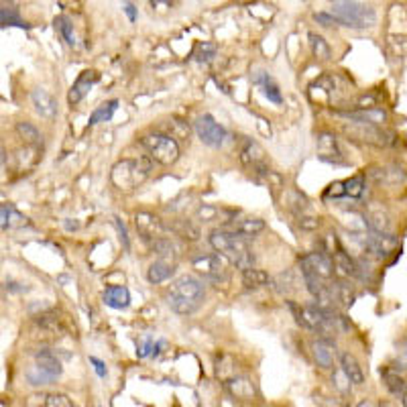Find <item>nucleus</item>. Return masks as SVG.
<instances>
[{
	"label": "nucleus",
	"mask_w": 407,
	"mask_h": 407,
	"mask_svg": "<svg viewBox=\"0 0 407 407\" xmlns=\"http://www.w3.org/2000/svg\"><path fill=\"white\" fill-rule=\"evenodd\" d=\"M226 231L238 234V236H254V234L263 233L265 231V220L261 218H252V216H247V218H234L233 222L226 226Z\"/></svg>",
	"instance_id": "obj_17"
},
{
	"label": "nucleus",
	"mask_w": 407,
	"mask_h": 407,
	"mask_svg": "<svg viewBox=\"0 0 407 407\" xmlns=\"http://www.w3.org/2000/svg\"><path fill=\"white\" fill-rule=\"evenodd\" d=\"M344 183V198H352V200H358L365 195V190H367V183H365V175H354L350 177Z\"/></svg>",
	"instance_id": "obj_36"
},
{
	"label": "nucleus",
	"mask_w": 407,
	"mask_h": 407,
	"mask_svg": "<svg viewBox=\"0 0 407 407\" xmlns=\"http://www.w3.org/2000/svg\"><path fill=\"white\" fill-rule=\"evenodd\" d=\"M194 131L198 138H200L206 147H212V149H220V147L226 143V138H228L226 129H224L212 115H202V117L195 118Z\"/></svg>",
	"instance_id": "obj_7"
},
{
	"label": "nucleus",
	"mask_w": 407,
	"mask_h": 407,
	"mask_svg": "<svg viewBox=\"0 0 407 407\" xmlns=\"http://www.w3.org/2000/svg\"><path fill=\"white\" fill-rule=\"evenodd\" d=\"M263 149L251 141V138H245V143H243V149H240V161L245 163V165H251L254 167L257 163H263Z\"/></svg>",
	"instance_id": "obj_31"
},
{
	"label": "nucleus",
	"mask_w": 407,
	"mask_h": 407,
	"mask_svg": "<svg viewBox=\"0 0 407 407\" xmlns=\"http://www.w3.org/2000/svg\"><path fill=\"white\" fill-rule=\"evenodd\" d=\"M194 58L198 59V61H210L212 58H216V45L208 43V41L200 43V45L195 47Z\"/></svg>",
	"instance_id": "obj_43"
},
{
	"label": "nucleus",
	"mask_w": 407,
	"mask_h": 407,
	"mask_svg": "<svg viewBox=\"0 0 407 407\" xmlns=\"http://www.w3.org/2000/svg\"><path fill=\"white\" fill-rule=\"evenodd\" d=\"M153 6H159V4H169V0H151Z\"/></svg>",
	"instance_id": "obj_55"
},
{
	"label": "nucleus",
	"mask_w": 407,
	"mask_h": 407,
	"mask_svg": "<svg viewBox=\"0 0 407 407\" xmlns=\"http://www.w3.org/2000/svg\"><path fill=\"white\" fill-rule=\"evenodd\" d=\"M138 143L149 151V157L161 165H174L179 159V143L165 133H147L138 138Z\"/></svg>",
	"instance_id": "obj_6"
},
{
	"label": "nucleus",
	"mask_w": 407,
	"mask_h": 407,
	"mask_svg": "<svg viewBox=\"0 0 407 407\" xmlns=\"http://www.w3.org/2000/svg\"><path fill=\"white\" fill-rule=\"evenodd\" d=\"M102 302L112 310H127L131 306V291L124 285H108L102 293Z\"/></svg>",
	"instance_id": "obj_18"
},
{
	"label": "nucleus",
	"mask_w": 407,
	"mask_h": 407,
	"mask_svg": "<svg viewBox=\"0 0 407 407\" xmlns=\"http://www.w3.org/2000/svg\"><path fill=\"white\" fill-rule=\"evenodd\" d=\"M90 363L94 365V368H96V373H98V377H106V365L100 361V358H96V356H90Z\"/></svg>",
	"instance_id": "obj_49"
},
{
	"label": "nucleus",
	"mask_w": 407,
	"mask_h": 407,
	"mask_svg": "<svg viewBox=\"0 0 407 407\" xmlns=\"http://www.w3.org/2000/svg\"><path fill=\"white\" fill-rule=\"evenodd\" d=\"M318 157L326 163H336V165H342L344 159H342V149L336 141V136L330 135V133H320L318 135Z\"/></svg>",
	"instance_id": "obj_12"
},
{
	"label": "nucleus",
	"mask_w": 407,
	"mask_h": 407,
	"mask_svg": "<svg viewBox=\"0 0 407 407\" xmlns=\"http://www.w3.org/2000/svg\"><path fill=\"white\" fill-rule=\"evenodd\" d=\"M153 169V159L151 157H141V159H124L118 161L112 167V183L118 190H135L138 188Z\"/></svg>",
	"instance_id": "obj_5"
},
{
	"label": "nucleus",
	"mask_w": 407,
	"mask_h": 407,
	"mask_svg": "<svg viewBox=\"0 0 407 407\" xmlns=\"http://www.w3.org/2000/svg\"><path fill=\"white\" fill-rule=\"evenodd\" d=\"M252 82L263 90V94H265V98L269 100V102H273V104H281L283 102V96H281V90H279V86L273 82V78L267 74V72H257L254 76H252Z\"/></svg>",
	"instance_id": "obj_24"
},
{
	"label": "nucleus",
	"mask_w": 407,
	"mask_h": 407,
	"mask_svg": "<svg viewBox=\"0 0 407 407\" xmlns=\"http://www.w3.org/2000/svg\"><path fill=\"white\" fill-rule=\"evenodd\" d=\"M310 47L311 53L322 61H328L332 58V49H330L328 41L324 39L322 35H316V33H310Z\"/></svg>",
	"instance_id": "obj_38"
},
{
	"label": "nucleus",
	"mask_w": 407,
	"mask_h": 407,
	"mask_svg": "<svg viewBox=\"0 0 407 407\" xmlns=\"http://www.w3.org/2000/svg\"><path fill=\"white\" fill-rule=\"evenodd\" d=\"M328 195H334V198H344V183L342 181H334L326 190V198Z\"/></svg>",
	"instance_id": "obj_47"
},
{
	"label": "nucleus",
	"mask_w": 407,
	"mask_h": 407,
	"mask_svg": "<svg viewBox=\"0 0 407 407\" xmlns=\"http://www.w3.org/2000/svg\"><path fill=\"white\" fill-rule=\"evenodd\" d=\"M393 368L395 370H407V336L399 340L397 350H395V358H393Z\"/></svg>",
	"instance_id": "obj_42"
},
{
	"label": "nucleus",
	"mask_w": 407,
	"mask_h": 407,
	"mask_svg": "<svg viewBox=\"0 0 407 407\" xmlns=\"http://www.w3.org/2000/svg\"><path fill=\"white\" fill-rule=\"evenodd\" d=\"M17 135L29 147H41V143H43V135L39 133V129L31 122H19L17 124Z\"/></svg>",
	"instance_id": "obj_32"
},
{
	"label": "nucleus",
	"mask_w": 407,
	"mask_h": 407,
	"mask_svg": "<svg viewBox=\"0 0 407 407\" xmlns=\"http://www.w3.org/2000/svg\"><path fill=\"white\" fill-rule=\"evenodd\" d=\"M297 224H299L302 231H316V228L320 226V220H318L316 216H304V214H302Z\"/></svg>",
	"instance_id": "obj_45"
},
{
	"label": "nucleus",
	"mask_w": 407,
	"mask_h": 407,
	"mask_svg": "<svg viewBox=\"0 0 407 407\" xmlns=\"http://www.w3.org/2000/svg\"><path fill=\"white\" fill-rule=\"evenodd\" d=\"M115 224H117V228H118V234H120V243H122V247L129 251L131 249V243H129V233H127V226L122 224V220L120 218H115Z\"/></svg>",
	"instance_id": "obj_46"
},
{
	"label": "nucleus",
	"mask_w": 407,
	"mask_h": 407,
	"mask_svg": "<svg viewBox=\"0 0 407 407\" xmlns=\"http://www.w3.org/2000/svg\"><path fill=\"white\" fill-rule=\"evenodd\" d=\"M135 228L138 236H141L143 240H147V243H153L155 238L163 236V231H165L161 218L151 212H136Z\"/></svg>",
	"instance_id": "obj_9"
},
{
	"label": "nucleus",
	"mask_w": 407,
	"mask_h": 407,
	"mask_svg": "<svg viewBox=\"0 0 407 407\" xmlns=\"http://www.w3.org/2000/svg\"><path fill=\"white\" fill-rule=\"evenodd\" d=\"M271 285L275 288V291H277V293H281V295H288V293L295 291V288H297V279H295V273L290 269V271L277 275L275 279H271Z\"/></svg>",
	"instance_id": "obj_35"
},
{
	"label": "nucleus",
	"mask_w": 407,
	"mask_h": 407,
	"mask_svg": "<svg viewBox=\"0 0 407 407\" xmlns=\"http://www.w3.org/2000/svg\"><path fill=\"white\" fill-rule=\"evenodd\" d=\"M31 100H33V106H35V110H37V115H39L41 118L53 120V118L58 117V100L51 96L47 90L35 88V90L31 92Z\"/></svg>",
	"instance_id": "obj_14"
},
{
	"label": "nucleus",
	"mask_w": 407,
	"mask_h": 407,
	"mask_svg": "<svg viewBox=\"0 0 407 407\" xmlns=\"http://www.w3.org/2000/svg\"><path fill=\"white\" fill-rule=\"evenodd\" d=\"M63 375V365L58 352L51 349H39L35 352V363L25 370V379L31 387H47L58 383Z\"/></svg>",
	"instance_id": "obj_3"
},
{
	"label": "nucleus",
	"mask_w": 407,
	"mask_h": 407,
	"mask_svg": "<svg viewBox=\"0 0 407 407\" xmlns=\"http://www.w3.org/2000/svg\"><path fill=\"white\" fill-rule=\"evenodd\" d=\"M332 261H334V271L338 273L340 277H358V267H356V261L350 257L344 249H336L332 252Z\"/></svg>",
	"instance_id": "obj_22"
},
{
	"label": "nucleus",
	"mask_w": 407,
	"mask_h": 407,
	"mask_svg": "<svg viewBox=\"0 0 407 407\" xmlns=\"http://www.w3.org/2000/svg\"><path fill=\"white\" fill-rule=\"evenodd\" d=\"M338 117H344L347 120H352L354 124H373V127H383L389 120V115L383 108H356L349 112H336Z\"/></svg>",
	"instance_id": "obj_10"
},
{
	"label": "nucleus",
	"mask_w": 407,
	"mask_h": 407,
	"mask_svg": "<svg viewBox=\"0 0 407 407\" xmlns=\"http://www.w3.org/2000/svg\"><path fill=\"white\" fill-rule=\"evenodd\" d=\"M100 76H98V72L94 70H86V72H82L79 74V78L74 82V86L70 88V94H67V102L72 104V106H76L78 102L84 100V96L92 90V86L96 84Z\"/></svg>",
	"instance_id": "obj_15"
},
{
	"label": "nucleus",
	"mask_w": 407,
	"mask_h": 407,
	"mask_svg": "<svg viewBox=\"0 0 407 407\" xmlns=\"http://www.w3.org/2000/svg\"><path fill=\"white\" fill-rule=\"evenodd\" d=\"M151 247H153V251L159 254V259H165V261H175V259H177V247H175L174 240L167 238V236L155 238V240L151 243Z\"/></svg>",
	"instance_id": "obj_34"
},
{
	"label": "nucleus",
	"mask_w": 407,
	"mask_h": 407,
	"mask_svg": "<svg viewBox=\"0 0 407 407\" xmlns=\"http://www.w3.org/2000/svg\"><path fill=\"white\" fill-rule=\"evenodd\" d=\"M206 297L204 283L194 275H181L177 277L172 288L167 290V306L179 316H192L200 310L202 302Z\"/></svg>",
	"instance_id": "obj_1"
},
{
	"label": "nucleus",
	"mask_w": 407,
	"mask_h": 407,
	"mask_svg": "<svg viewBox=\"0 0 407 407\" xmlns=\"http://www.w3.org/2000/svg\"><path fill=\"white\" fill-rule=\"evenodd\" d=\"M163 131H165V135H169L175 141H188L190 138V124L181 118H167L163 122Z\"/></svg>",
	"instance_id": "obj_28"
},
{
	"label": "nucleus",
	"mask_w": 407,
	"mask_h": 407,
	"mask_svg": "<svg viewBox=\"0 0 407 407\" xmlns=\"http://www.w3.org/2000/svg\"><path fill=\"white\" fill-rule=\"evenodd\" d=\"M226 389L231 391V395L236 397V399H252L254 393H257V389H254L249 377H236V375L226 381Z\"/></svg>",
	"instance_id": "obj_25"
},
{
	"label": "nucleus",
	"mask_w": 407,
	"mask_h": 407,
	"mask_svg": "<svg viewBox=\"0 0 407 407\" xmlns=\"http://www.w3.org/2000/svg\"><path fill=\"white\" fill-rule=\"evenodd\" d=\"M332 15L336 17L340 27L349 29H368L377 22V13L365 2L358 0H334Z\"/></svg>",
	"instance_id": "obj_4"
},
{
	"label": "nucleus",
	"mask_w": 407,
	"mask_h": 407,
	"mask_svg": "<svg viewBox=\"0 0 407 407\" xmlns=\"http://www.w3.org/2000/svg\"><path fill=\"white\" fill-rule=\"evenodd\" d=\"M344 131L350 136H354L358 141H365V143H370V145H377V147L389 145L387 133L383 129H379V127H373V124H354V122H350V127H344Z\"/></svg>",
	"instance_id": "obj_11"
},
{
	"label": "nucleus",
	"mask_w": 407,
	"mask_h": 407,
	"mask_svg": "<svg viewBox=\"0 0 407 407\" xmlns=\"http://www.w3.org/2000/svg\"><path fill=\"white\" fill-rule=\"evenodd\" d=\"M306 259L310 261L311 269L318 273L322 279H330L334 275V261H332V254L324 249H318V251L306 254Z\"/></svg>",
	"instance_id": "obj_20"
},
{
	"label": "nucleus",
	"mask_w": 407,
	"mask_h": 407,
	"mask_svg": "<svg viewBox=\"0 0 407 407\" xmlns=\"http://www.w3.org/2000/svg\"><path fill=\"white\" fill-rule=\"evenodd\" d=\"M381 377H383V383H385V387L391 395H395V397H399L401 395V391L407 387L406 379L399 375V370H395V368H381Z\"/></svg>",
	"instance_id": "obj_27"
},
{
	"label": "nucleus",
	"mask_w": 407,
	"mask_h": 407,
	"mask_svg": "<svg viewBox=\"0 0 407 407\" xmlns=\"http://www.w3.org/2000/svg\"><path fill=\"white\" fill-rule=\"evenodd\" d=\"M332 385H334V389H336L338 393H342V395H349L350 389H352V383H350V379L344 375L342 368H334V370H332Z\"/></svg>",
	"instance_id": "obj_41"
},
{
	"label": "nucleus",
	"mask_w": 407,
	"mask_h": 407,
	"mask_svg": "<svg viewBox=\"0 0 407 407\" xmlns=\"http://www.w3.org/2000/svg\"><path fill=\"white\" fill-rule=\"evenodd\" d=\"M122 8H124V13L129 15L131 22H135L136 20V6L135 4H133V2H129V0H124V2H122Z\"/></svg>",
	"instance_id": "obj_48"
},
{
	"label": "nucleus",
	"mask_w": 407,
	"mask_h": 407,
	"mask_svg": "<svg viewBox=\"0 0 407 407\" xmlns=\"http://www.w3.org/2000/svg\"><path fill=\"white\" fill-rule=\"evenodd\" d=\"M27 224V218L17 212L11 204H0V228H20Z\"/></svg>",
	"instance_id": "obj_26"
},
{
	"label": "nucleus",
	"mask_w": 407,
	"mask_h": 407,
	"mask_svg": "<svg viewBox=\"0 0 407 407\" xmlns=\"http://www.w3.org/2000/svg\"><path fill=\"white\" fill-rule=\"evenodd\" d=\"M198 216L204 218V222H208V220H212L214 216H216V210H214V208H208V206H202V208L198 210Z\"/></svg>",
	"instance_id": "obj_50"
},
{
	"label": "nucleus",
	"mask_w": 407,
	"mask_h": 407,
	"mask_svg": "<svg viewBox=\"0 0 407 407\" xmlns=\"http://www.w3.org/2000/svg\"><path fill=\"white\" fill-rule=\"evenodd\" d=\"M314 20H316L318 25H322V27H340L338 20H336V17H334L332 13H316V15H314Z\"/></svg>",
	"instance_id": "obj_44"
},
{
	"label": "nucleus",
	"mask_w": 407,
	"mask_h": 407,
	"mask_svg": "<svg viewBox=\"0 0 407 407\" xmlns=\"http://www.w3.org/2000/svg\"><path fill=\"white\" fill-rule=\"evenodd\" d=\"M208 240H210L214 251L220 252L222 257H226L240 271L254 267V254H252L251 247H249L245 236H238V234L231 233L226 228H216L210 233Z\"/></svg>",
	"instance_id": "obj_2"
},
{
	"label": "nucleus",
	"mask_w": 407,
	"mask_h": 407,
	"mask_svg": "<svg viewBox=\"0 0 407 407\" xmlns=\"http://www.w3.org/2000/svg\"><path fill=\"white\" fill-rule=\"evenodd\" d=\"M228 263L231 261L226 257H222L220 252L202 254L192 261L195 273L202 275L204 279H210V281H224L228 277Z\"/></svg>",
	"instance_id": "obj_8"
},
{
	"label": "nucleus",
	"mask_w": 407,
	"mask_h": 407,
	"mask_svg": "<svg viewBox=\"0 0 407 407\" xmlns=\"http://www.w3.org/2000/svg\"><path fill=\"white\" fill-rule=\"evenodd\" d=\"M6 157H8V153H6V147H4V143L0 141V167L6 163Z\"/></svg>",
	"instance_id": "obj_52"
},
{
	"label": "nucleus",
	"mask_w": 407,
	"mask_h": 407,
	"mask_svg": "<svg viewBox=\"0 0 407 407\" xmlns=\"http://www.w3.org/2000/svg\"><path fill=\"white\" fill-rule=\"evenodd\" d=\"M174 233L177 234V236H181L183 240H190V243H195V240L200 238L198 226L192 224L190 220H179V222H175Z\"/></svg>",
	"instance_id": "obj_39"
},
{
	"label": "nucleus",
	"mask_w": 407,
	"mask_h": 407,
	"mask_svg": "<svg viewBox=\"0 0 407 407\" xmlns=\"http://www.w3.org/2000/svg\"><path fill=\"white\" fill-rule=\"evenodd\" d=\"M243 283L249 288V290H259V288H265L271 283V277L269 273L263 271V269H257V267H249L243 271Z\"/></svg>",
	"instance_id": "obj_29"
},
{
	"label": "nucleus",
	"mask_w": 407,
	"mask_h": 407,
	"mask_svg": "<svg viewBox=\"0 0 407 407\" xmlns=\"http://www.w3.org/2000/svg\"><path fill=\"white\" fill-rule=\"evenodd\" d=\"M381 407H391V406H381Z\"/></svg>",
	"instance_id": "obj_56"
},
{
	"label": "nucleus",
	"mask_w": 407,
	"mask_h": 407,
	"mask_svg": "<svg viewBox=\"0 0 407 407\" xmlns=\"http://www.w3.org/2000/svg\"><path fill=\"white\" fill-rule=\"evenodd\" d=\"M311 356L316 361V365L320 368H334V358H336V342L334 340H326V338H318L311 342Z\"/></svg>",
	"instance_id": "obj_13"
},
{
	"label": "nucleus",
	"mask_w": 407,
	"mask_h": 407,
	"mask_svg": "<svg viewBox=\"0 0 407 407\" xmlns=\"http://www.w3.org/2000/svg\"><path fill=\"white\" fill-rule=\"evenodd\" d=\"M330 290H332L334 299H336V302H342L344 308H350V306L354 304V299H356L354 290L350 288L349 283H344V281H338V283H336L334 288H330Z\"/></svg>",
	"instance_id": "obj_37"
},
{
	"label": "nucleus",
	"mask_w": 407,
	"mask_h": 407,
	"mask_svg": "<svg viewBox=\"0 0 407 407\" xmlns=\"http://www.w3.org/2000/svg\"><path fill=\"white\" fill-rule=\"evenodd\" d=\"M53 25H56V29L61 33L63 41H65L70 47H74V45H76V35H74V25H72V20L67 19V17H58V19L53 20Z\"/></svg>",
	"instance_id": "obj_40"
},
{
	"label": "nucleus",
	"mask_w": 407,
	"mask_h": 407,
	"mask_svg": "<svg viewBox=\"0 0 407 407\" xmlns=\"http://www.w3.org/2000/svg\"><path fill=\"white\" fill-rule=\"evenodd\" d=\"M117 108H118V100H108V102L100 104L96 110L90 115L88 127H96V124H100V122H108V120H112L115 112H117Z\"/></svg>",
	"instance_id": "obj_30"
},
{
	"label": "nucleus",
	"mask_w": 407,
	"mask_h": 407,
	"mask_svg": "<svg viewBox=\"0 0 407 407\" xmlns=\"http://www.w3.org/2000/svg\"><path fill=\"white\" fill-rule=\"evenodd\" d=\"M175 273V263L174 261H165V259H157L155 263L149 265L147 269V279L149 283L159 285V283H165L167 279H172Z\"/></svg>",
	"instance_id": "obj_23"
},
{
	"label": "nucleus",
	"mask_w": 407,
	"mask_h": 407,
	"mask_svg": "<svg viewBox=\"0 0 407 407\" xmlns=\"http://www.w3.org/2000/svg\"><path fill=\"white\" fill-rule=\"evenodd\" d=\"M340 368L350 379L352 385H363L365 383V370L361 367L358 358L352 352H340Z\"/></svg>",
	"instance_id": "obj_21"
},
{
	"label": "nucleus",
	"mask_w": 407,
	"mask_h": 407,
	"mask_svg": "<svg viewBox=\"0 0 407 407\" xmlns=\"http://www.w3.org/2000/svg\"><path fill=\"white\" fill-rule=\"evenodd\" d=\"M368 177H373L377 183H385V186H399L407 179L406 172L397 165L391 167H375L368 172Z\"/></svg>",
	"instance_id": "obj_19"
},
{
	"label": "nucleus",
	"mask_w": 407,
	"mask_h": 407,
	"mask_svg": "<svg viewBox=\"0 0 407 407\" xmlns=\"http://www.w3.org/2000/svg\"><path fill=\"white\" fill-rule=\"evenodd\" d=\"M0 27H19V29H29L31 25L20 17L17 8H13V6H0Z\"/></svg>",
	"instance_id": "obj_33"
},
{
	"label": "nucleus",
	"mask_w": 407,
	"mask_h": 407,
	"mask_svg": "<svg viewBox=\"0 0 407 407\" xmlns=\"http://www.w3.org/2000/svg\"><path fill=\"white\" fill-rule=\"evenodd\" d=\"M399 401H401V406L407 407V387L401 391V395H399Z\"/></svg>",
	"instance_id": "obj_54"
},
{
	"label": "nucleus",
	"mask_w": 407,
	"mask_h": 407,
	"mask_svg": "<svg viewBox=\"0 0 407 407\" xmlns=\"http://www.w3.org/2000/svg\"><path fill=\"white\" fill-rule=\"evenodd\" d=\"M356 407H381V406H377V403H373L370 399H363V401H361V403H358V406H356Z\"/></svg>",
	"instance_id": "obj_53"
},
{
	"label": "nucleus",
	"mask_w": 407,
	"mask_h": 407,
	"mask_svg": "<svg viewBox=\"0 0 407 407\" xmlns=\"http://www.w3.org/2000/svg\"><path fill=\"white\" fill-rule=\"evenodd\" d=\"M25 407H74L65 393H33L25 399Z\"/></svg>",
	"instance_id": "obj_16"
},
{
	"label": "nucleus",
	"mask_w": 407,
	"mask_h": 407,
	"mask_svg": "<svg viewBox=\"0 0 407 407\" xmlns=\"http://www.w3.org/2000/svg\"><path fill=\"white\" fill-rule=\"evenodd\" d=\"M63 226H65V231L72 233V231H78L79 222L78 220H72V218H65V220H63Z\"/></svg>",
	"instance_id": "obj_51"
}]
</instances>
